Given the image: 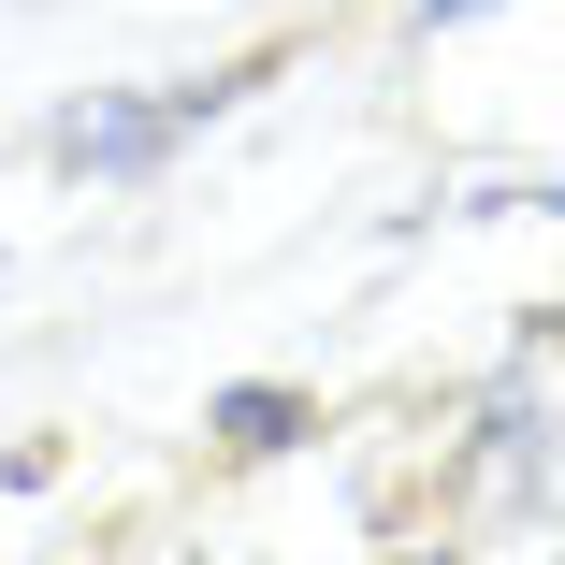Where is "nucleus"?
<instances>
[{
    "mask_svg": "<svg viewBox=\"0 0 565 565\" xmlns=\"http://www.w3.org/2000/svg\"><path fill=\"white\" fill-rule=\"evenodd\" d=\"M449 15H479V0H420V30H449Z\"/></svg>",
    "mask_w": 565,
    "mask_h": 565,
    "instance_id": "20e7f679",
    "label": "nucleus"
},
{
    "mask_svg": "<svg viewBox=\"0 0 565 565\" xmlns=\"http://www.w3.org/2000/svg\"><path fill=\"white\" fill-rule=\"evenodd\" d=\"M217 420H233V449H276V435H290V392H233Z\"/></svg>",
    "mask_w": 565,
    "mask_h": 565,
    "instance_id": "7ed1b4c3",
    "label": "nucleus"
},
{
    "mask_svg": "<svg viewBox=\"0 0 565 565\" xmlns=\"http://www.w3.org/2000/svg\"><path fill=\"white\" fill-rule=\"evenodd\" d=\"M479 508L508 536H565V333H536L479 406Z\"/></svg>",
    "mask_w": 565,
    "mask_h": 565,
    "instance_id": "f257e3e1",
    "label": "nucleus"
},
{
    "mask_svg": "<svg viewBox=\"0 0 565 565\" xmlns=\"http://www.w3.org/2000/svg\"><path fill=\"white\" fill-rule=\"evenodd\" d=\"M217 102V87H203ZM203 102H160V117H131V102H102V117H58V160H87V174H131V160H160Z\"/></svg>",
    "mask_w": 565,
    "mask_h": 565,
    "instance_id": "f03ea898",
    "label": "nucleus"
},
{
    "mask_svg": "<svg viewBox=\"0 0 565 565\" xmlns=\"http://www.w3.org/2000/svg\"><path fill=\"white\" fill-rule=\"evenodd\" d=\"M420 565H435V551H420Z\"/></svg>",
    "mask_w": 565,
    "mask_h": 565,
    "instance_id": "39448f33",
    "label": "nucleus"
}]
</instances>
